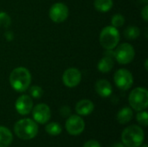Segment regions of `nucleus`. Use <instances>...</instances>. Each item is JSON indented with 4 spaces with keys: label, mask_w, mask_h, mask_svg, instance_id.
Masks as SVG:
<instances>
[{
    "label": "nucleus",
    "mask_w": 148,
    "mask_h": 147,
    "mask_svg": "<svg viewBox=\"0 0 148 147\" xmlns=\"http://www.w3.org/2000/svg\"><path fill=\"white\" fill-rule=\"evenodd\" d=\"M10 84L11 88L18 92L23 93L29 88L31 83V74L24 67L14 68L10 75Z\"/></svg>",
    "instance_id": "nucleus-1"
},
{
    "label": "nucleus",
    "mask_w": 148,
    "mask_h": 147,
    "mask_svg": "<svg viewBox=\"0 0 148 147\" xmlns=\"http://www.w3.org/2000/svg\"><path fill=\"white\" fill-rule=\"evenodd\" d=\"M14 133L21 139L29 140L34 139L38 133L37 123L29 118L19 120L14 125Z\"/></svg>",
    "instance_id": "nucleus-2"
},
{
    "label": "nucleus",
    "mask_w": 148,
    "mask_h": 147,
    "mask_svg": "<svg viewBox=\"0 0 148 147\" xmlns=\"http://www.w3.org/2000/svg\"><path fill=\"white\" fill-rule=\"evenodd\" d=\"M144 139V131L137 125L127 126L121 133V141L127 147H140L143 144Z\"/></svg>",
    "instance_id": "nucleus-3"
},
{
    "label": "nucleus",
    "mask_w": 148,
    "mask_h": 147,
    "mask_svg": "<svg viewBox=\"0 0 148 147\" xmlns=\"http://www.w3.org/2000/svg\"><path fill=\"white\" fill-rule=\"evenodd\" d=\"M99 39L101 45L105 49H114L118 46L121 36L118 29L111 25L101 29Z\"/></svg>",
    "instance_id": "nucleus-4"
},
{
    "label": "nucleus",
    "mask_w": 148,
    "mask_h": 147,
    "mask_svg": "<svg viewBox=\"0 0 148 147\" xmlns=\"http://www.w3.org/2000/svg\"><path fill=\"white\" fill-rule=\"evenodd\" d=\"M128 101L132 109L137 112L146 110L148 107L147 89L141 87L134 88L129 94Z\"/></svg>",
    "instance_id": "nucleus-5"
},
{
    "label": "nucleus",
    "mask_w": 148,
    "mask_h": 147,
    "mask_svg": "<svg viewBox=\"0 0 148 147\" xmlns=\"http://www.w3.org/2000/svg\"><path fill=\"white\" fill-rule=\"evenodd\" d=\"M135 56V50L133 45L124 42L117 46L114 50V58L120 64L127 65L133 62Z\"/></svg>",
    "instance_id": "nucleus-6"
},
{
    "label": "nucleus",
    "mask_w": 148,
    "mask_h": 147,
    "mask_svg": "<svg viewBox=\"0 0 148 147\" xmlns=\"http://www.w3.org/2000/svg\"><path fill=\"white\" fill-rule=\"evenodd\" d=\"M114 81L116 87L123 91H127L130 89L134 84V77L132 73L126 69L121 68L118 69L114 75Z\"/></svg>",
    "instance_id": "nucleus-7"
},
{
    "label": "nucleus",
    "mask_w": 148,
    "mask_h": 147,
    "mask_svg": "<svg viewBox=\"0 0 148 147\" xmlns=\"http://www.w3.org/2000/svg\"><path fill=\"white\" fill-rule=\"evenodd\" d=\"M69 8L63 3H54L49 11V18L56 23H63L69 16Z\"/></svg>",
    "instance_id": "nucleus-8"
},
{
    "label": "nucleus",
    "mask_w": 148,
    "mask_h": 147,
    "mask_svg": "<svg viewBox=\"0 0 148 147\" xmlns=\"http://www.w3.org/2000/svg\"><path fill=\"white\" fill-rule=\"evenodd\" d=\"M65 127L70 135L77 136L84 131L85 122L80 115H70L66 120Z\"/></svg>",
    "instance_id": "nucleus-9"
},
{
    "label": "nucleus",
    "mask_w": 148,
    "mask_h": 147,
    "mask_svg": "<svg viewBox=\"0 0 148 147\" xmlns=\"http://www.w3.org/2000/svg\"><path fill=\"white\" fill-rule=\"evenodd\" d=\"M32 116L34 120L41 125L46 124L49 121L51 117V111L47 104L40 103L32 108Z\"/></svg>",
    "instance_id": "nucleus-10"
},
{
    "label": "nucleus",
    "mask_w": 148,
    "mask_h": 147,
    "mask_svg": "<svg viewBox=\"0 0 148 147\" xmlns=\"http://www.w3.org/2000/svg\"><path fill=\"white\" fill-rule=\"evenodd\" d=\"M82 81V73L76 68H69L66 69L62 75V82L68 88H75L80 84Z\"/></svg>",
    "instance_id": "nucleus-11"
},
{
    "label": "nucleus",
    "mask_w": 148,
    "mask_h": 147,
    "mask_svg": "<svg viewBox=\"0 0 148 147\" xmlns=\"http://www.w3.org/2000/svg\"><path fill=\"white\" fill-rule=\"evenodd\" d=\"M16 112L21 115H27L30 113L33 108V101L29 95L23 94L19 96L15 103Z\"/></svg>",
    "instance_id": "nucleus-12"
},
{
    "label": "nucleus",
    "mask_w": 148,
    "mask_h": 147,
    "mask_svg": "<svg viewBox=\"0 0 148 147\" xmlns=\"http://www.w3.org/2000/svg\"><path fill=\"white\" fill-rule=\"evenodd\" d=\"M95 88L97 94L102 98L109 97L113 93V88L111 83L105 79L98 80L95 83Z\"/></svg>",
    "instance_id": "nucleus-13"
},
{
    "label": "nucleus",
    "mask_w": 148,
    "mask_h": 147,
    "mask_svg": "<svg viewBox=\"0 0 148 147\" xmlns=\"http://www.w3.org/2000/svg\"><path fill=\"white\" fill-rule=\"evenodd\" d=\"M95 109L94 103L88 99L79 101L75 105V112L80 116H88Z\"/></svg>",
    "instance_id": "nucleus-14"
},
{
    "label": "nucleus",
    "mask_w": 148,
    "mask_h": 147,
    "mask_svg": "<svg viewBox=\"0 0 148 147\" xmlns=\"http://www.w3.org/2000/svg\"><path fill=\"white\" fill-rule=\"evenodd\" d=\"M114 66V59L111 56L108 55H104L98 62L97 64V68L100 72L106 74L110 72Z\"/></svg>",
    "instance_id": "nucleus-15"
},
{
    "label": "nucleus",
    "mask_w": 148,
    "mask_h": 147,
    "mask_svg": "<svg viewBox=\"0 0 148 147\" xmlns=\"http://www.w3.org/2000/svg\"><path fill=\"white\" fill-rule=\"evenodd\" d=\"M13 140L12 133L5 126H0V147H9Z\"/></svg>",
    "instance_id": "nucleus-16"
},
{
    "label": "nucleus",
    "mask_w": 148,
    "mask_h": 147,
    "mask_svg": "<svg viewBox=\"0 0 148 147\" xmlns=\"http://www.w3.org/2000/svg\"><path fill=\"white\" fill-rule=\"evenodd\" d=\"M134 117L133 109L129 107H125L121 109L117 113V120L120 124H127L132 120Z\"/></svg>",
    "instance_id": "nucleus-17"
},
{
    "label": "nucleus",
    "mask_w": 148,
    "mask_h": 147,
    "mask_svg": "<svg viewBox=\"0 0 148 147\" xmlns=\"http://www.w3.org/2000/svg\"><path fill=\"white\" fill-rule=\"evenodd\" d=\"M114 5L113 0H95L94 6L95 10L99 12H108Z\"/></svg>",
    "instance_id": "nucleus-18"
},
{
    "label": "nucleus",
    "mask_w": 148,
    "mask_h": 147,
    "mask_svg": "<svg viewBox=\"0 0 148 147\" xmlns=\"http://www.w3.org/2000/svg\"><path fill=\"white\" fill-rule=\"evenodd\" d=\"M124 35H125V37L126 38H127L129 40H134V39H137L140 36V29L137 26L131 25V26H128L125 29Z\"/></svg>",
    "instance_id": "nucleus-19"
},
{
    "label": "nucleus",
    "mask_w": 148,
    "mask_h": 147,
    "mask_svg": "<svg viewBox=\"0 0 148 147\" xmlns=\"http://www.w3.org/2000/svg\"><path fill=\"white\" fill-rule=\"evenodd\" d=\"M45 131L50 136H57L62 133V126L56 122H50L46 125Z\"/></svg>",
    "instance_id": "nucleus-20"
},
{
    "label": "nucleus",
    "mask_w": 148,
    "mask_h": 147,
    "mask_svg": "<svg viewBox=\"0 0 148 147\" xmlns=\"http://www.w3.org/2000/svg\"><path fill=\"white\" fill-rule=\"evenodd\" d=\"M11 24V18L10 16L3 11L0 12V28L7 29Z\"/></svg>",
    "instance_id": "nucleus-21"
},
{
    "label": "nucleus",
    "mask_w": 148,
    "mask_h": 147,
    "mask_svg": "<svg viewBox=\"0 0 148 147\" xmlns=\"http://www.w3.org/2000/svg\"><path fill=\"white\" fill-rule=\"evenodd\" d=\"M125 23V17L121 14H115L111 18V24L115 28H120Z\"/></svg>",
    "instance_id": "nucleus-22"
},
{
    "label": "nucleus",
    "mask_w": 148,
    "mask_h": 147,
    "mask_svg": "<svg viewBox=\"0 0 148 147\" xmlns=\"http://www.w3.org/2000/svg\"><path fill=\"white\" fill-rule=\"evenodd\" d=\"M136 120L138 123L143 126H148V113L146 110L140 111L137 115H136Z\"/></svg>",
    "instance_id": "nucleus-23"
},
{
    "label": "nucleus",
    "mask_w": 148,
    "mask_h": 147,
    "mask_svg": "<svg viewBox=\"0 0 148 147\" xmlns=\"http://www.w3.org/2000/svg\"><path fill=\"white\" fill-rule=\"evenodd\" d=\"M29 94L30 97L34 99H40L43 95V90L40 86H32L29 88Z\"/></svg>",
    "instance_id": "nucleus-24"
},
{
    "label": "nucleus",
    "mask_w": 148,
    "mask_h": 147,
    "mask_svg": "<svg viewBox=\"0 0 148 147\" xmlns=\"http://www.w3.org/2000/svg\"><path fill=\"white\" fill-rule=\"evenodd\" d=\"M70 113H71V110H70V107L69 106H63L61 107L60 114L62 115V117L67 118V117L70 116Z\"/></svg>",
    "instance_id": "nucleus-25"
},
{
    "label": "nucleus",
    "mask_w": 148,
    "mask_h": 147,
    "mask_svg": "<svg viewBox=\"0 0 148 147\" xmlns=\"http://www.w3.org/2000/svg\"><path fill=\"white\" fill-rule=\"evenodd\" d=\"M82 147H101V144L95 139H90L88 141H87Z\"/></svg>",
    "instance_id": "nucleus-26"
},
{
    "label": "nucleus",
    "mask_w": 148,
    "mask_h": 147,
    "mask_svg": "<svg viewBox=\"0 0 148 147\" xmlns=\"http://www.w3.org/2000/svg\"><path fill=\"white\" fill-rule=\"evenodd\" d=\"M141 17L144 19L145 22L148 21V5H146L141 10Z\"/></svg>",
    "instance_id": "nucleus-27"
},
{
    "label": "nucleus",
    "mask_w": 148,
    "mask_h": 147,
    "mask_svg": "<svg viewBox=\"0 0 148 147\" xmlns=\"http://www.w3.org/2000/svg\"><path fill=\"white\" fill-rule=\"evenodd\" d=\"M4 36H5V39H6L7 41H9V42H10V41H12V40L14 39V34H13V32L10 31V30H7V31L4 33Z\"/></svg>",
    "instance_id": "nucleus-28"
},
{
    "label": "nucleus",
    "mask_w": 148,
    "mask_h": 147,
    "mask_svg": "<svg viewBox=\"0 0 148 147\" xmlns=\"http://www.w3.org/2000/svg\"><path fill=\"white\" fill-rule=\"evenodd\" d=\"M111 147H127L125 146L123 144H121V143H115L114 145H113Z\"/></svg>",
    "instance_id": "nucleus-29"
},
{
    "label": "nucleus",
    "mask_w": 148,
    "mask_h": 147,
    "mask_svg": "<svg viewBox=\"0 0 148 147\" xmlns=\"http://www.w3.org/2000/svg\"><path fill=\"white\" fill-rule=\"evenodd\" d=\"M145 68H146V70H148V60L147 59H146V61H145Z\"/></svg>",
    "instance_id": "nucleus-30"
},
{
    "label": "nucleus",
    "mask_w": 148,
    "mask_h": 147,
    "mask_svg": "<svg viewBox=\"0 0 148 147\" xmlns=\"http://www.w3.org/2000/svg\"><path fill=\"white\" fill-rule=\"evenodd\" d=\"M140 146H141V147H148V146H147V144H145V145H143V146L141 145Z\"/></svg>",
    "instance_id": "nucleus-31"
},
{
    "label": "nucleus",
    "mask_w": 148,
    "mask_h": 147,
    "mask_svg": "<svg viewBox=\"0 0 148 147\" xmlns=\"http://www.w3.org/2000/svg\"><path fill=\"white\" fill-rule=\"evenodd\" d=\"M145 1H147V0H145Z\"/></svg>",
    "instance_id": "nucleus-32"
}]
</instances>
